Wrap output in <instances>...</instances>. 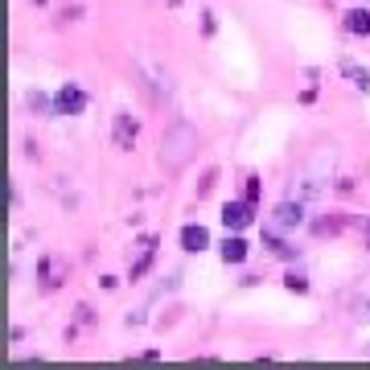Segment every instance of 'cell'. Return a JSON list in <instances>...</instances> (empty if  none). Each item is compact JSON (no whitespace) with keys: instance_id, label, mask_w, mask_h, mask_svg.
<instances>
[{"instance_id":"obj_1","label":"cell","mask_w":370,"mask_h":370,"mask_svg":"<svg viewBox=\"0 0 370 370\" xmlns=\"http://www.w3.org/2000/svg\"><path fill=\"white\" fill-rule=\"evenodd\" d=\"M193 152H198V132H193L189 124H173V128L165 132V144H161V165H165L169 173H182Z\"/></svg>"},{"instance_id":"obj_2","label":"cell","mask_w":370,"mask_h":370,"mask_svg":"<svg viewBox=\"0 0 370 370\" xmlns=\"http://www.w3.org/2000/svg\"><path fill=\"white\" fill-rule=\"evenodd\" d=\"M54 111H58V115H83V111H87V91L74 87V83H66L62 91L54 95Z\"/></svg>"},{"instance_id":"obj_3","label":"cell","mask_w":370,"mask_h":370,"mask_svg":"<svg viewBox=\"0 0 370 370\" xmlns=\"http://www.w3.org/2000/svg\"><path fill=\"white\" fill-rule=\"evenodd\" d=\"M140 74L148 79V87H152V95H156V99H169V95H173V79H169V70H161L156 62L140 58Z\"/></svg>"},{"instance_id":"obj_4","label":"cell","mask_w":370,"mask_h":370,"mask_svg":"<svg viewBox=\"0 0 370 370\" xmlns=\"http://www.w3.org/2000/svg\"><path fill=\"white\" fill-rule=\"evenodd\" d=\"M305 223V202H280L276 214H272V227L276 231H296Z\"/></svg>"},{"instance_id":"obj_5","label":"cell","mask_w":370,"mask_h":370,"mask_svg":"<svg viewBox=\"0 0 370 370\" xmlns=\"http://www.w3.org/2000/svg\"><path fill=\"white\" fill-rule=\"evenodd\" d=\"M251 206H255V202H227V206H223V223H227V231H243V227L255 218Z\"/></svg>"},{"instance_id":"obj_6","label":"cell","mask_w":370,"mask_h":370,"mask_svg":"<svg viewBox=\"0 0 370 370\" xmlns=\"http://www.w3.org/2000/svg\"><path fill=\"white\" fill-rule=\"evenodd\" d=\"M182 247L185 251H206V247H210V231H206L202 223H189L182 231Z\"/></svg>"},{"instance_id":"obj_7","label":"cell","mask_w":370,"mask_h":370,"mask_svg":"<svg viewBox=\"0 0 370 370\" xmlns=\"http://www.w3.org/2000/svg\"><path fill=\"white\" fill-rule=\"evenodd\" d=\"M115 144L120 148H132L136 144V120L128 111H115Z\"/></svg>"},{"instance_id":"obj_8","label":"cell","mask_w":370,"mask_h":370,"mask_svg":"<svg viewBox=\"0 0 370 370\" xmlns=\"http://www.w3.org/2000/svg\"><path fill=\"white\" fill-rule=\"evenodd\" d=\"M223 259H227V264H243V259H247V243H243L239 234H227V243H223Z\"/></svg>"},{"instance_id":"obj_9","label":"cell","mask_w":370,"mask_h":370,"mask_svg":"<svg viewBox=\"0 0 370 370\" xmlns=\"http://www.w3.org/2000/svg\"><path fill=\"white\" fill-rule=\"evenodd\" d=\"M152 251H156V239H144V243H140L136 264H132V280H140L144 272H148V264H152Z\"/></svg>"},{"instance_id":"obj_10","label":"cell","mask_w":370,"mask_h":370,"mask_svg":"<svg viewBox=\"0 0 370 370\" xmlns=\"http://www.w3.org/2000/svg\"><path fill=\"white\" fill-rule=\"evenodd\" d=\"M346 29H350V33H358V38H367V33H370V13H367V8L346 13Z\"/></svg>"},{"instance_id":"obj_11","label":"cell","mask_w":370,"mask_h":370,"mask_svg":"<svg viewBox=\"0 0 370 370\" xmlns=\"http://www.w3.org/2000/svg\"><path fill=\"white\" fill-rule=\"evenodd\" d=\"M341 74H350V79H354V87L370 91V70H362L358 62H350V58H346V62H341Z\"/></svg>"},{"instance_id":"obj_12","label":"cell","mask_w":370,"mask_h":370,"mask_svg":"<svg viewBox=\"0 0 370 370\" xmlns=\"http://www.w3.org/2000/svg\"><path fill=\"white\" fill-rule=\"evenodd\" d=\"M264 243H268V247L276 251L280 259H296V247H288V243H284V239H280L276 231H268V234H264Z\"/></svg>"},{"instance_id":"obj_13","label":"cell","mask_w":370,"mask_h":370,"mask_svg":"<svg viewBox=\"0 0 370 370\" xmlns=\"http://www.w3.org/2000/svg\"><path fill=\"white\" fill-rule=\"evenodd\" d=\"M284 284H288L292 292H305V288H309V284H305V276H288V280H284Z\"/></svg>"},{"instance_id":"obj_14","label":"cell","mask_w":370,"mask_h":370,"mask_svg":"<svg viewBox=\"0 0 370 370\" xmlns=\"http://www.w3.org/2000/svg\"><path fill=\"white\" fill-rule=\"evenodd\" d=\"M29 107H38V111H46V107H49V99H46V95H29Z\"/></svg>"},{"instance_id":"obj_15","label":"cell","mask_w":370,"mask_h":370,"mask_svg":"<svg viewBox=\"0 0 370 370\" xmlns=\"http://www.w3.org/2000/svg\"><path fill=\"white\" fill-rule=\"evenodd\" d=\"M255 198H259V182H255V177H247V202H255Z\"/></svg>"}]
</instances>
